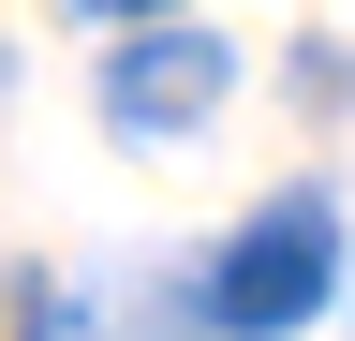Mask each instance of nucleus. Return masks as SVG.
Listing matches in <instances>:
<instances>
[{
  "label": "nucleus",
  "instance_id": "f03ea898",
  "mask_svg": "<svg viewBox=\"0 0 355 341\" xmlns=\"http://www.w3.org/2000/svg\"><path fill=\"white\" fill-rule=\"evenodd\" d=\"M222 74H237V60H222L207 30H148V45H119L104 119H119V134H193V119L222 104Z\"/></svg>",
  "mask_w": 355,
  "mask_h": 341
},
{
  "label": "nucleus",
  "instance_id": "20e7f679",
  "mask_svg": "<svg viewBox=\"0 0 355 341\" xmlns=\"http://www.w3.org/2000/svg\"><path fill=\"white\" fill-rule=\"evenodd\" d=\"M30 341H44V312H30Z\"/></svg>",
  "mask_w": 355,
  "mask_h": 341
},
{
  "label": "nucleus",
  "instance_id": "7ed1b4c3",
  "mask_svg": "<svg viewBox=\"0 0 355 341\" xmlns=\"http://www.w3.org/2000/svg\"><path fill=\"white\" fill-rule=\"evenodd\" d=\"M89 15H163V0H89Z\"/></svg>",
  "mask_w": 355,
  "mask_h": 341
},
{
  "label": "nucleus",
  "instance_id": "f257e3e1",
  "mask_svg": "<svg viewBox=\"0 0 355 341\" xmlns=\"http://www.w3.org/2000/svg\"><path fill=\"white\" fill-rule=\"evenodd\" d=\"M326 282H340V208H326V193H282V208H252V223L222 238L207 326H222V341H282V326L326 312Z\"/></svg>",
  "mask_w": 355,
  "mask_h": 341
}]
</instances>
